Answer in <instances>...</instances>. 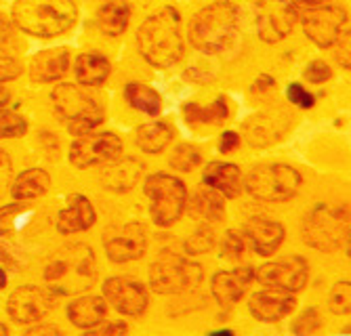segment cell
I'll list each match as a JSON object with an SVG mask.
<instances>
[{"label": "cell", "instance_id": "6da1fadb", "mask_svg": "<svg viewBox=\"0 0 351 336\" xmlns=\"http://www.w3.org/2000/svg\"><path fill=\"white\" fill-rule=\"evenodd\" d=\"M97 280V261L86 244H70L59 248L45 267V282L53 294L70 296L88 290Z\"/></svg>", "mask_w": 351, "mask_h": 336}, {"label": "cell", "instance_id": "7a4b0ae2", "mask_svg": "<svg viewBox=\"0 0 351 336\" xmlns=\"http://www.w3.org/2000/svg\"><path fill=\"white\" fill-rule=\"evenodd\" d=\"M181 17L173 7H165L149 15L137 29V47L147 64L154 68H171L183 55Z\"/></svg>", "mask_w": 351, "mask_h": 336}, {"label": "cell", "instance_id": "3957f363", "mask_svg": "<svg viewBox=\"0 0 351 336\" xmlns=\"http://www.w3.org/2000/svg\"><path fill=\"white\" fill-rule=\"evenodd\" d=\"M11 17L25 34L55 38L74 27L78 9L74 0H15Z\"/></svg>", "mask_w": 351, "mask_h": 336}, {"label": "cell", "instance_id": "277c9868", "mask_svg": "<svg viewBox=\"0 0 351 336\" xmlns=\"http://www.w3.org/2000/svg\"><path fill=\"white\" fill-rule=\"evenodd\" d=\"M240 9L230 0H219L200 9L189 21V42L204 55H215L228 49L238 34Z\"/></svg>", "mask_w": 351, "mask_h": 336}, {"label": "cell", "instance_id": "5b68a950", "mask_svg": "<svg viewBox=\"0 0 351 336\" xmlns=\"http://www.w3.org/2000/svg\"><path fill=\"white\" fill-rule=\"evenodd\" d=\"M303 240L322 253H335L343 244L349 250V206H313L303 219Z\"/></svg>", "mask_w": 351, "mask_h": 336}, {"label": "cell", "instance_id": "8992f818", "mask_svg": "<svg viewBox=\"0 0 351 336\" xmlns=\"http://www.w3.org/2000/svg\"><path fill=\"white\" fill-rule=\"evenodd\" d=\"M51 99H53L57 114L63 120H68V129L72 135H78V137L86 135L104 122L101 105L95 99H90L88 95H84L72 82L57 84L51 90Z\"/></svg>", "mask_w": 351, "mask_h": 336}, {"label": "cell", "instance_id": "52a82bcc", "mask_svg": "<svg viewBox=\"0 0 351 336\" xmlns=\"http://www.w3.org/2000/svg\"><path fill=\"white\" fill-rule=\"evenodd\" d=\"M202 278L198 263L175 253H162L149 265V286L156 294H183L198 288Z\"/></svg>", "mask_w": 351, "mask_h": 336}, {"label": "cell", "instance_id": "ba28073f", "mask_svg": "<svg viewBox=\"0 0 351 336\" xmlns=\"http://www.w3.org/2000/svg\"><path fill=\"white\" fill-rule=\"evenodd\" d=\"M301 172L289 164H263L254 166L248 172L244 188L254 200L286 202L297 196V192L301 190Z\"/></svg>", "mask_w": 351, "mask_h": 336}, {"label": "cell", "instance_id": "9c48e42d", "mask_svg": "<svg viewBox=\"0 0 351 336\" xmlns=\"http://www.w3.org/2000/svg\"><path fill=\"white\" fill-rule=\"evenodd\" d=\"M143 192L152 200L149 210L158 227H171L181 219L187 202V190L181 179L169 172H156L147 177Z\"/></svg>", "mask_w": 351, "mask_h": 336}, {"label": "cell", "instance_id": "30bf717a", "mask_svg": "<svg viewBox=\"0 0 351 336\" xmlns=\"http://www.w3.org/2000/svg\"><path fill=\"white\" fill-rule=\"evenodd\" d=\"M257 11V32L267 44H276L293 32L299 19L297 9L289 0H259L254 5Z\"/></svg>", "mask_w": 351, "mask_h": 336}, {"label": "cell", "instance_id": "8fae6325", "mask_svg": "<svg viewBox=\"0 0 351 336\" xmlns=\"http://www.w3.org/2000/svg\"><path fill=\"white\" fill-rule=\"evenodd\" d=\"M104 248L108 259L114 263L137 261L147 250V229L143 223L110 227L104 231Z\"/></svg>", "mask_w": 351, "mask_h": 336}, {"label": "cell", "instance_id": "7c38bea8", "mask_svg": "<svg viewBox=\"0 0 351 336\" xmlns=\"http://www.w3.org/2000/svg\"><path fill=\"white\" fill-rule=\"evenodd\" d=\"M347 25H349L347 11L343 7H335V5L309 9L303 15L305 36L320 49H330L339 40L341 32Z\"/></svg>", "mask_w": 351, "mask_h": 336}, {"label": "cell", "instance_id": "4fadbf2b", "mask_svg": "<svg viewBox=\"0 0 351 336\" xmlns=\"http://www.w3.org/2000/svg\"><path fill=\"white\" fill-rule=\"evenodd\" d=\"M55 307V296L47 288L27 284L11 292L7 300V313L17 324H34L47 318Z\"/></svg>", "mask_w": 351, "mask_h": 336}, {"label": "cell", "instance_id": "5bb4252c", "mask_svg": "<svg viewBox=\"0 0 351 336\" xmlns=\"http://www.w3.org/2000/svg\"><path fill=\"white\" fill-rule=\"evenodd\" d=\"M259 284L284 292H299L305 288L309 278V267L301 257H284L271 263H265L254 273Z\"/></svg>", "mask_w": 351, "mask_h": 336}, {"label": "cell", "instance_id": "9a60e30c", "mask_svg": "<svg viewBox=\"0 0 351 336\" xmlns=\"http://www.w3.org/2000/svg\"><path fill=\"white\" fill-rule=\"evenodd\" d=\"M122 151V141L114 133H97V135H80L78 141L70 147V162L76 168H88L95 164H106L116 160Z\"/></svg>", "mask_w": 351, "mask_h": 336}, {"label": "cell", "instance_id": "2e32d148", "mask_svg": "<svg viewBox=\"0 0 351 336\" xmlns=\"http://www.w3.org/2000/svg\"><path fill=\"white\" fill-rule=\"evenodd\" d=\"M291 116L282 107L263 109L259 114H252L244 122V137L252 147H269L278 143L291 129Z\"/></svg>", "mask_w": 351, "mask_h": 336}, {"label": "cell", "instance_id": "e0dca14e", "mask_svg": "<svg viewBox=\"0 0 351 336\" xmlns=\"http://www.w3.org/2000/svg\"><path fill=\"white\" fill-rule=\"evenodd\" d=\"M104 296L108 298V302H112V307L122 313V315H131L137 318L147 309L149 302V294L147 288L129 276H118V278H110L104 284Z\"/></svg>", "mask_w": 351, "mask_h": 336}, {"label": "cell", "instance_id": "ac0fdd59", "mask_svg": "<svg viewBox=\"0 0 351 336\" xmlns=\"http://www.w3.org/2000/svg\"><path fill=\"white\" fill-rule=\"evenodd\" d=\"M252 278H254V269L248 265L238 267L234 271H219L213 276L210 292L221 307H232V305H236L242 298Z\"/></svg>", "mask_w": 351, "mask_h": 336}, {"label": "cell", "instance_id": "d6986e66", "mask_svg": "<svg viewBox=\"0 0 351 336\" xmlns=\"http://www.w3.org/2000/svg\"><path fill=\"white\" fill-rule=\"evenodd\" d=\"M295 296H291L289 292H278L274 290H263V292H254L248 300V311L252 313L254 320L259 322H280L282 318H286L289 313H293L295 309Z\"/></svg>", "mask_w": 351, "mask_h": 336}, {"label": "cell", "instance_id": "ffe728a7", "mask_svg": "<svg viewBox=\"0 0 351 336\" xmlns=\"http://www.w3.org/2000/svg\"><path fill=\"white\" fill-rule=\"evenodd\" d=\"M95 208L90 200L82 194H72L68 196V206L57 215V231L63 235L86 231L95 225Z\"/></svg>", "mask_w": 351, "mask_h": 336}, {"label": "cell", "instance_id": "44dd1931", "mask_svg": "<svg viewBox=\"0 0 351 336\" xmlns=\"http://www.w3.org/2000/svg\"><path fill=\"white\" fill-rule=\"evenodd\" d=\"M244 235L250 240L252 248L263 257L274 255L284 242V227L282 223L267 219V217H250L244 225Z\"/></svg>", "mask_w": 351, "mask_h": 336}, {"label": "cell", "instance_id": "7402d4cb", "mask_svg": "<svg viewBox=\"0 0 351 336\" xmlns=\"http://www.w3.org/2000/svg\"><path fill=\"white\" fill-rule=\"evenodd\" d=\"M108 166L101 170L99 179L104 188L110 192H129L133 190L143 172V162L137 158H122V160H110L106 162Z\"/></svg>", "mask_w": 351, "mask_h": 336}, {"label": "cell", "instance_id": "603a6c76", "mask_svg": "<svg viewBox=\"0 0 351 336\" xmlns=\"http://www.w3.org/2000/svg\"><path fill=\"white\" fill-rule=\"evenodd\" d=\"M70 68V51L66 47L47 49L34 55L29 64L32 82H55Z\"/></svg>", "mask_w": 351, "mask_h": 336}, {"label": "cell", "instance_id": "cb8c5ba5", "mask_svg": "<svg viewBox=\"0 0 351 336\" xmlns=\"http://www.w3.org/2000/svg\"><path fill=\"white\" fill-rule=\"evenodd\" d=\"M204 183L226 198H238L244 190L240 168L230 162H210L204 168Z\"/></svg>", "mask_w": 351, "mask_h": 336}, {"label": "cell", "instance_id": "d4e9b609", "mask_svg": "<svg viewBox=\"0 0 351 336\" xmlns=\"http://www.w3.org/2000/svg\"><path fill=\"white\" fill-rule=\"evenodd\" d=\"M108 313V302L101 296H80L74 298L68 307V318L74 326L82 330H90L99 326Z\"/></svg>", "mask_w": 351, "mask_h": 336}, {"label": "cell", "instance_id": "484cf974", "mask_svg": "<svg viewBox=\"0 0 351 336\" xmlns=\"http://www.w3.org/2000/svg\"><path fill=\"white\" fill-rule=\"evenodd\" d=\"M110 70H112L110 61L101 53H82L76 57V64H74L76 80L82 86L104 84L110 76Z\"/></svg>", "mask_w": 351, "mask_h": 336}, {"label": "cell", "instance_id": "4316f807", "mask_svg": "<svg viewBox=\"0 0 351 336\" xmlns=\"http://www.w3.org/2000/svg\"><path fill=\"white\" fill-rule=\"evenodd\" d=\"M51 188V177L43 168H27L11 183V196L19 202L40 198Z\"/></svg>", "mask_w": 351, "mask_h": 336}, {"label": "cell", "instance_id": "83f0119b", "mask_svg": "<svg viewBox=\"0 0 351 336\" xmlns=\"http://www.w3.org/2000/svg\"><path fill=\"white\" fill-rule=\"evenodd\" d=\"M131 19V9L124 0H108L97 11V25L106 36H120L124 29L129 27Z\"/></svg>", "mask_w": 351, "mask_h": 336}, {"label": "cell", "instance_id": "f1b7e54d", "mask_svg": "<svg viewBox=\"0 0 351 336\" xmlns=\"http://www.w3.org/2000/svg\"><path fill=\"white\" fill-rule=\"evenodd\" d=\"M183 114L187 125L196 127V125H223L230 116V107L226 97H217L210 105H198V103H185Z\"/></svg>", "mask_w": 351, "mask_h": 336}, {"label": "cell", "instance_id": "f546056e", "mask_svg": "<svg viewBox=\"0 0 351 336\" xmlns=\"http://www.w3.org/2000/svg\"><path fill=\"white\" fill-rule=\"evenodd\" d=\"M175 133L165 122H147L137 129V145L145 154H160V151L173 141Z\"/></svg>", "mask_w": 351, "mask_h": 336}, {"label": "cell", "instance_id": "4dcf8cb0", "mask_svg": "<svg viewBox=\"0 0 351 336\" xmlns=\"http://www.w3.org/2000/svg\"><path fill=\"white\" fill-rule=\"evenodd\" d=\"M191 210H194L198 217H202L204 221L219 223L223 217H226V200H223V196H219V192H215L213 188L206 185L196 192L194 200H191Z\"/></svg>", "mask_w": 351, "mask_h": 336}, {"label": "cell", "instance_id": "1f68e13d", "mask_svg": "<svg viewBox=\"0 0 351 336\" xmlns=\"http://www.w3.org/2000/svg\"><path fill=\"white\" fill-rule=\"evenodd\" d=\"M124 99L129 101L131 107L147 114V116H158L160 114V95L147 84L141 82H129L124 86Z\"/></svg>", "mask_w": 351, "mask_h": 336}, {"label": "cell", "instance_id": "d6a6232c", "mask_svg": "<svg viewBox=\"0 0 351 336\" xmlns=\"http://www.w3.org/2000/svg\"><path fill=\"white\" fill-rule=\"evenodd\" d=\"M200 162H202L200 149L196 145H189V143H181L171 156V166L181 170V172H191Z\"/></svg>", "mask_w": 351, "mask_h": 336}, {"label": "cell", "instance_id": "836d02e7", "mask_svg": "<svg viewBox=\"0 0 351 336\" xmlns=\"http://www.w3.org/2000/svg\"><path fill=\"white\" fill-rule=\"evenodd\" d=\"M349 280L337 282L328 294V309L335 315H347L351 309V288H349Z\"/></svg>", "mask_w": 351, "mask_h": 336}, {"label": "cell", "instance_id": "e575fe53", "mask_svg": "<svg viewBox=\"0 0 351 336\" xmlns=\"http://www.w3.org/2000/svg\"><path fill=\"white\" fill-rule=\"evenodd\" d=\"M25 131H27L25 118L0 107V139H15L25 135Z\"/></svg>", "mask_w": 351, "mask_h": 336}, {"label": "cell", "instance_id": "d590c367", "mask_svg": "<svg viewBox=\"0 0 351 336\" xmlns=\"http://www.w3.org/2000/svg\"><path fill=\"white\" fill-rule=\"evenodd\" d=\"M215 246V231L210 227H200L194 235L185 240V253L187 255H204L210 253Z\"/></svg>", "mask_w": 351, "mask_h": 336}, {"label": "cell", "instance_id": "8d00e7d4", "mask_svg": "<svg viewBox=\"0 0 351 336\" xmlns=\"http://www.w3.org/2000/svg\"><path fill=\"white\" fill-rule=\"evenodd\" d=\"M244 246H246L244 235L240 231H236V229H230L226 233V237H223V242H221V253L230 261H238L244 255Z\"/></svg>", "mask_w": 351, "mask_h": 336}, {"label": "cell", "instance_id": "74e56055", "mask_svg": "<svg viewBox=\"0 0 351 336\" xmlns=\"http://www.w3.org/2000/svg\"><path fill=\"white\" fill-rule=\"evenodd\" d=\"M25 212L23 204H9L0 208V235H7L17 227V219L19 215Z\"/></svg>", "mask_w": 351, "mask_h": 336}, {"label": "cell", "instance_id": "f35d334b", "mask_svg": "<svg viewBox=\"0 0 351 336\" xmlns=\"http://www.w3.org/2000/svg\"><path fill=\"white\" fill-rule=\"evenodd\" d=\"M320 324L322 322H320V313H317V309H307L295 320L293 332L295 334H311V332H315L317 328H320Z\"/></svg>", "mask_w": 351, "mask_h": 336}, {"label": "cell", "instance_id": "ab89813d", "mask_svg": "<svg viewBox=\"0 0 351 336\" xmlns=\"http://www.w3.org/2000/svg\"><path fill=\"white\" fill-rule=\"evenodd\" d=\"M286 95H289V101L293 103V105H297V107H301V109H309V107H313V95L309 93V90L303 86V84H299V82H293V84H289V90H286Z\"/></svg>", "mask_w": 351, "mask_h": 336}, {"label": "cell", "instance_id": "60d3db41", "mask_svg": "<svg viewBox=\"0 0 351 336\" xmlns=\"http://www.w3.org/2000/svg\"><path fill=\"white\" fill-rule=\"evenodd\" d=\"M330 76H332V70L328 68L326 61H320V59L311 61V64L307 66V70H305V78H307L311 84H322V82H326Z\"/></svg>", "mask_w": 351, "mask_h": 336}, {"label": "cell", "instance_id": "b9f144b4", "mask_svg": "<svg viewBox=\"0 0 351 336\" xmlns=\"http://www.w3.org/2000/svg\"><path fill=\"white\" fill-rule=\"evenodd\" d=\"M13 177V162L5 149H0V200L7 196V190L11 188Z\"/></svg>", "mask_w": 351, "mask_h": 336}, {"label": "cell", "instance_id": "7bdbcfd3", "mask_svg": "<svg viewBox=\"0 0 351 336\" xmlns=\"http://www.w3.org/2000/svg\"><path fill=\"white\" fill-rule=\"evenodd\" d=\"M21 72H23V68L17 59H13L9 55H0V82L15 80Z\"/></svg>", "mask_w": 351, "mask_h": 336}, {"label": "cell", "instance_id": "ee69618b", "mask_svg": "<svg viewBox=\"0 0 351 336\" xmlns=\"http://www.w3.org/2000/svg\"><path fill=\"white\" fill-rule=\"evenodd\" d=\"M337 42H339V53H337L339 64H341L345 70H349V25L341 32V36H339Z\"/></svg>", "mask_w": 351, "mask_h": 336}, {"label": "cell", "instance_id": "f6af8a7d", "mask_svg": "<svg viewBox=\"0 0 351 336\" xmlns=\"http://www.w3.org/2000/svg\"><path fill=\"white\" fill-rule=\"evenodd\" d=\"M129 332V326H126L124 322L120 324H108V326H101V328H90L88 334H104V336H114V334H126Z\"/></svg>", "mask_w": 351, "mask_h": 336}, {"label": "cell", "instance_id": "bcb514c9", "mask_svg": "<svg viewBox=\"0 0 351 336\" xmlns=\"http://www.w3.org/2000/svg\"><path fill=\"white\" fill-rule=\"evenodd\" d=\"M240 145V135L234 133V131H228L223 133L221 137V143H219V149L223 151V154H232V151Z\"/></svg>", "mask_w": 351, "mask_h": 336}, {"label": "cell", "instance_id": "7dc6e473", "mask_svg": "<svg viewBox=\"0 0 351 336\" xmlns=\"http://www.w3.org/2000/svg\"><path fill=\"white\" fill-rule=\"evenodd\" d=\"M183 78H185V80H191L194 84H208V82H213V80H215L208 72H202V70H198V68L185 70Z\"/></svg>", "mask_w": 351, "mask_h": 336}, {"label": "cell", "instance_id": "c3c4849f", "mask_svg": "<svg viewBox=\"0 0 351 336\" xmlns=\"http://www.w3.org/2000/svg\"><path fill=\"white\" fill-rule=\"evenodd\" d=\"M11 38H13V34H11V25H9V21H7L3 15H0V47L9 44Z\"/></svg>", "mask_w": 351, "mask_h": 336}, {"label": "cell", "instance_id": "681fc988", "mask_svg": "<svg viewBox=\"0 0 351 336\" xmlns=\"http://www.w3.org/2000/svg\"><path fill=\"white\" fill-rule=\"evenodd\" d=\"M274 78L271 76H259L257 78V82H254V86H252V90H254V93H257V90H269V88H274Z\"/></svg>", "mask_w": 351, "mask_h": 336}, {"label": "cell", "instance_id": "f907efd6", "mask_svg": "<svg viewBox=\"0 0 351 336\" xmlns=\"http://www.w3.org/2000/svg\"><path fill=\"white\" fill-rule=\"evenodd\" d=\"M27 334H29V336H43V334H53V336H57V334H59V328H55V326H38V328L27 330Z\"/></svg>", "mask_w": 351, "mask_h": 336}, {"label": "cell", "instance_id": "816d5d0a", "mask_svg": "<svg viewBox=\"0 0 351 336\" xmlns=\"http://www.w3.org/2000/svg\"><path fill=\"white\" fill-rule=\"evenodd\" d=\"M9 99H11V93L7 90V86L0 84V107H5L9 103Z\"/></svg>", "mask_w": 351, "mask_h": 336}, {"label": "cell", "instance_id": "f5cc1de1", "mask_svg": "<svg viewBox=\"0 0 351 336\" xmlns=\"http://www.w3.org/2000/svg\"><path fill=\"white\" fill-rule=\"evenodd\" d=\"M301 5H307V7H320V5H326L328 0H297Z\"/></svg>", "mask_w": 351, "mask_h": 336}, {"label": "cell", "instance_id": "db71d44e", "mask_svg": "<svg viewBox=\"0 0 351 336\" xmlns=\"http://www.w3.org/2000/svg\"><path fill=\"white\" fill-rule=\"evenodd\" d=\"M5 284H7V273L5 269H0V288H5Z\"/></svg>", "mask_w": 351, "mask_h": 336}, {"label": "cell", "instance_id": "11a10c76", "mask_svg": "<svg viewBox=\"0 0 351 336\" xmlns=\"http://www.w3.org/2000/svg\"><path fill=\"white\" fill-rule=\"evenodd\" d=\"M9 334V328L5 324H0V336H7Z\"/></svg>", "mask_w": 351, "mask_h": 336}]
</instances>
